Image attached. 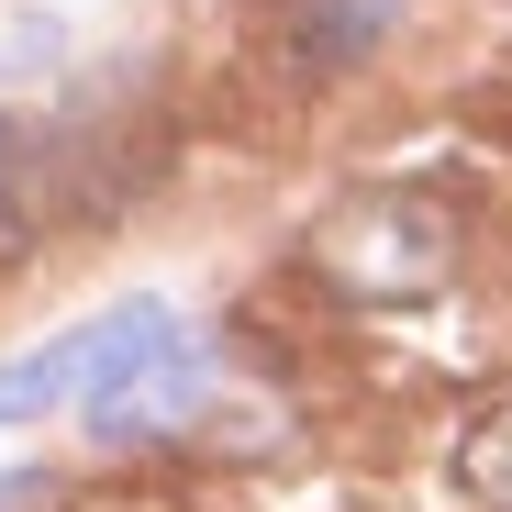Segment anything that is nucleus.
<instances>
[{
	"label": "nucleus",
	"instance_id": "obj_1",
	"mask_svg": "<svg viewBox=\"0 0 512 512\" xmlns=\"http://www.w3.org/2000/svg\"><path fill=\"white\" fill-rule=\"evenodd\" d=\"M179 357H190V323L167 312V301H112L101 323L56 334L45 357L0 368V423H23V412H45V401H78L90 423H112L145 379H167Z\"/></svg>",
	"mask_w": 512,
	"mask_h": 512
},
{
	"label": "nucleus",
	"instance_id": "obj_2",
	"mask_svg": "<svg viewBox=\"0 0 512 512\" xmlns=\"http://www.w3.org/2000/svg\"><path fill=\"white\" fill-rule=\"evenodd\" d=\"M312 268L346 290V301H435L457 279V212L423 201V190H357L334 201L323 234H312Z\"/></svg>",
	"mask_w": 512,
	"mask_h": 512
},
{
	"label": "nucleus",
	"instance_id": "obj_3",
	"mask_svg": "<svg viewBox=\"0 0 512 512\" xmlns=\"http://www.w3.org/2000/svg\"><path fill=\"white\" fill-rule=\"evenodd\" d=\"M457 490L479 512H512V390L468 412V435H457Z\"/></svg>",
	"mask_w": 512,
	"mask_h": 512
},
{
	"label": "nucleus",
	"instance_id": "obj_4",
	"mask_svg": "<svg viewBox=\"0 0 512 512\" xmlns=\"http://www.w3.org/2000/svg\"><path fill=\"white\" fill-rule=\"evenodd\" d=\"M390 12H401V0H301V12H290V45H301L312 67H334V56H368V45L390 34Z\"/></svg>",
	"mask_w": 512,
	"mask_h": 512
},
{
	"label": "nucleus",
	"instance_id": "obj_5",
	"mask_svg": "<svg viewBox=\"0 0 512 512\" xmlns=\"http://www.w3.org/2000/svg\"><path fill=\"white\" fill-rule=\"evenodd\" d=\"M23 501H45V479H0V512H23Z\"/></svg>",
	"mask_w": 512,
	"mask_h": 512
}]
</instances>
